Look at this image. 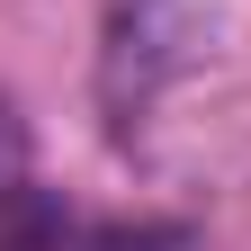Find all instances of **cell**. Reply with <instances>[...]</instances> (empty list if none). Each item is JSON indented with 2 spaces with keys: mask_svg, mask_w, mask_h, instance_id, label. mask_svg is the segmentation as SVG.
<instances>
[{
  "mask_svg": "<svg viewBox=\"0 0 251 251\" xmlns=\"http://www.w3.org/2000/svg\"><path fill=\"white\" fill-rule=\"evenodd\" d=\"M0 251H188V225H152V215H72L54 198H18Z\"/></svg>",
  "mask_w": 251,
  "mask_h": 251,
  "instance_id": "obj_1",
  "label": "cell"
},
{
  "mask_svg": "<svg viewBox=\"0 0 251 251\" xmlns=\"http://www.w3.org/2000/svg\"><path fill=\"white\" fill-rule=\"evenodd\" d=\"M18 198H27V188H18V126H9V99H0V225H9Z\"/></svg>",
  "mask_w": 251,
  "mask_h": 251,
  "instance_id": "obj_2",
  "label": "cell"
}]
</instances>
